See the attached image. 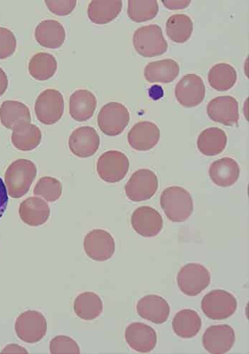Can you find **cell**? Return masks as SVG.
Segmentation results:
<instances>
[{"mask_svg":"<svg viewBox=\"0 0 249 354\" xmlns=\"http://www.w3.org/2000/svg\"><path fill=\"white\" fill-rule=\"evenodd\" d=\"M160 206L167 218L174 223L187 221L194 212L190 193L178 186L167 187L162 192Z\"/></svg>","mask_w":249,"mask_h":354,"instance_id":"1","label":"cell"},{"mask_svg":"<svg viewBox=\"0 0 249 354\" xmlns=\"http://www.w3.org/2000/svg\"><path fill=\"white\" fill-rule=\"evenodd\" d=\"M37 168L28 160L19 159L13 162L5 174V183L8 194L19 198L27 194L36 179Z\"/></svg>","mask_w":249,"mask_h":354,"instance_id":"2","label":"cell"},{"mask_svg":"<svg viewBox=\"0 0 249 354\" xmlns=\"http://www.w3.org/2000/svg\"><path fill=\"white\" fill-rule=\"evenodd\" d=\"M133 46L138 55L153 58L164 55L168 44L163 30L157 24H149L138 28L133 37Z\"/></svg>","mask_w":249,"mask_h":354,"instance_id":"3","label":"cell"},{"mask_svg":"<svg viewBox=\"0 0 249 354\" xmlns=\"http://www.w3.org/2000/svg\"><path fill=\"white\" fill-rule=\"evenodd\" d=\"M238 303L230 292L223 290H214L203 299L201 308L210 319L223 320L232 317L237 311Z\"/></svg>","mask_w":249,"mask_h":354,"instance_id":"4","label":"cell"},{"mask_svg":"<svg viewBox=\"0 0 249 354\" xmlns=\"http://www.w3.org/2000/svg\"><path fill=\"white\" fill-rule=\"evenodd\" d=\"M130 168L128 157L117 150L106 151L97 162L98 174L103 181L115 184L122 181Z\"/></svg>","mask_w":249,"mask_h":354,"instance_id":"5","label":"cell"},{"mask_svg":"<svg viewBox=\"0 0 249 354\" xmlns=\"http://www.w3.org/2000/svg\"><path fill=\"white\" fill-rule=\"evenodd\" d=\"M181 291L189 297H194L204 291L211 283L210 271L199 263H188L183 266L177 276Z\"/></svg>","mask_w":249,"mask_h":354,"instance_id":"6","label":"cell"},{"mask_svg":"<svg viewBox=\"0 0 249 354\" xmlns=\"http://www.w3.org/2000/svg\"><path fill=\"white\" fill-rule=\"evenodd\" d=\"M64 111V96L56 89L50 88L44 91L36 100L35 106L36 117L44 124H55L61 120Z\"/></svg>","mask_w":249,"mask_h":354,"instance_id":"7","label":"cell"},{"mask_svg":"<svg viewBox=\"0 0 249 354\" xmlns=\"http://www.w3.org/2000/svg\"><path fill=\"white\" fill-rule=\"evenodd\" d=\"M130 119V113L126 106L111 102L100 111L97 121L103 133L113 137L120 135L127 128Z\"/></svg>","mask_w":249,"mask_h":354,"instance_id":"8","label":"cell"},{"mask_svg":"<svg viewBox=\"0 0 249 354\" xmlns=\"http://www.w3.org/2000/svg\"><path fill=\"white\" fill-rule=\"evenodd\" d=\"M15 330L18 338L28 344H36L46 336L47 322L39 312L28 310L21 313L16 319Z\"/></svg>","mask_w":249,"mask_h":354,"instance_id":"9","label":"cell"},{"mask_svg":"<svg viewBox=\"0 0 249 354\" xmlns=\"http://www.w3.org/2000/svg\"><path fill=\"white\" fill-rule=\"evenodd\" d=\"M158 178L154 171L140 169L133 174L128 181L124 192L133 202H140L151 198L158 189Z\"/></svg>","mask_w":249,"mask_h":354,"instance_id":"10","label":"cell"},{"mask_svg":"<svg viewBox=\"0 0 249 354\" xmlns=\"http://www.w3.org/2000/svg\"><path fill=\"white\" fill-rule=\"evenodd\" d=\"M174 95L179 104L185 108H194L202 104L206 95L203 79L193 73L187 74L174 88Z\"/></svg>","mask_w":249,"mask_h":354,"instance_id":"11","label":"cell"},{"mask_svg":"<svg viewBox=\"0 0 249 354\" xmlns=\"http://www.w3.org/2000/svg\"><path fill=\"white\" fill-rule=\"evenodd\" d=\"M86 254L91 259L103 262L114 255L116 243L111 234L102 230H93L86 234L84 241Z\"/></svg>","mask_w":249,"mask_h":354,"instance_id":"12","label":"cell"},{"mask_svg":"<svg viewBox=\"0 0 249 354\" xmlns=\"http://www.w3.org/2000/svg\"><path fill=\"white\" fill-rule=\"evenodd\" d=\"M207 113L214 122L233 127L239 120L238 101L231 95L216 97L208 104Z\"/></svg>","mask_w":249,"mask_h":354,"instance_id":"13","label":"cell"},{"mask_svg":"<svg viewBox=\"0 0 249 354\" xmlns=\"http://www.w3.org/2000/svg\"><path fill=\"white\" fill-rule=\"evenodd\" d=\"M235 332L228 324L213 325L207 328L203 337V345L210 353L229 352L235 343Z\"/></svg>","mask_w":249,"mask_h":354,"instance_id":"14","label":"cell"},{"mask_svg":"<svg viewBox=\"0 0 249 354\" xmlns=\"http://www.w3.org/2000/svg\"><path fill=\"white\" fill-rule=\"evenodd\" d=\"M131 221L134 231L145 238L156 236L163 227L162 216L151 207H140L136 209L131 216Z\"/></svg>","mask_w":249,"mask_h":354,"instance_id":"15","label":"cell"},{"mask_svg":"<svg viewBox=\"0 0 249 354\" xmlns=\"http://www.w3.org/2000/svg\"><path fill=\"white\" fill-rule=\"evenodd\" d=\"M100 146V137L92 127L85 126L73 131L68 139L71 153L80 158L93 156Z\"/></svg>","mask_w":249,"mask_h":354,"instance_id":"16","label":"cell"},{"mask_svg":"<svg viewBox=\"0 0 249 354\" xmlns=\"http://www.w3.org/2000/svg\"><path fill=\"white\" fill-rule=\"evenodd\" d=\"M124 339L132 349L139 353L152 351L158 342L154 328L141 322L129 325L124 332Z\"/></svg>","mask_w":249,"mask_h":354,"instance_id":"17","label":"cell"},{"mask_svg":"<svg viewBox=\"0 0 249 354\" xmlns=\"http://www.w3.org/2000/svg\"><path fill=\"white\" fill-rule=\"evenodd\" d=\"M160 138V131L152 122L141 121L133 126L128 134L130 146L137 151H148L154 148Z\"/></svg>","mask_w":249,"mask_h":354,"instance_id":"18","label":"cell"},{"mask_svg":"<svg viewBox=\"0 0 249 354\" xmlns=\"http://www.w3.org/2000/svg\"><path fill=\"white\" fill-rule=\"evenodd\" d=\"M136 309L140 317L156 324L165 323L170 314L168 302L158 295L142 297L137 303Z\"/></svg>","mask_w":249,"mask_h":354,"instance_id":"19","label":"cell"},{"mask_svg":"<svg viewBox=\"0 0 249 354\" xmlns=\"http://www.w3.org/2000/svg\"><path fill=\"white\" fill-rule=\"evenodd\" d=\"M50 214L51 212L47 202L38 196L24 200L19 209L21 221L33 227L44 225L49 218Z\"/></svg>","mask_w":249,"mask_h":354,"instance_id":"20","label":"cell"},{"mask_svg":"<svg viewBox=\"0 0 249 354\" xmlns=\"http://www.w3.org/2000/svg\"><path fill=\"white\" fill-rule=\"evenodd\" d=\"M209 175L215 185L220 187H229L238 181L240 167L234 159L223 158L211 165Z\"/></svg>","mask_w":249,"mask_h":354,"instance_id":"21","label":"cell"},{"mask_svg":"<svg viewBox=\"0 0 249 354\" xmlns=\"http://www.w3.org/2000/svg\"><path fill=\"white\" fill-rule=\"evenodd\" d=\"M97 108V99L94 94L85 89L75 91L69 99V113L77 122L91 118Z\"/></svg>","mask_w":249,"mask_h":354,"instance_id":"22","label":"cell"},{"mask_svg":"<svg viewBox=\"0 0 249 354\" xmlns=\"http://www.w3.org/2000/svg\"><path fill=\"white\" fill-rule=\"evenodd\" d=\"M37 41L47 48H59L66 40V31L63 25L54 19L41 21L35 32Z\"/></svg>","mask_w":249,"mask_h":354,"instance_id":"23","label":"cell"},{"mask_svg":"<svg viewBox=\"0 0 249 354\" xmlns=\"http://www.w3.org/2000/svg\"><path fill=\"white\" fill-rule=\"evenodd\" d=\"M179 73V64L171 59L149 63L144 68V77L151 84L171 83L177 79Z\"/></svg>","mask_w":249,"mask_h":354,"instance_id":"24","label":"cell"},{"mask_svg":"<svg viewBox=\"0 0 249 354\" xmlns=\"http://www.w3.org/2000/svg\"><path fill=\"white\" fill-rule=\"evenodd\" d=\"M29 108L17 100H6L0 107V121L4 127L13 131L19 125L31 122Z\"/></svg>","mask_w":249,"mask_h":354,"instance_id":"25","label":"cell"},{"mask_svg":"<svg viewBox=\"0 0 249 354\" xmlns=\"http://www.w3.org/2000/svg\"><path fill=\"white\" fill-rule=\"evenodd\" d=\"M227 145V134L219 128L205 129L199 136L196 141L199 151L208 157L221 154Z\"/></svg>","mask_w":249,"mask_h":354,"instance_id":"26","label":"cell"},{"mask_svg":"<svg viewBox=\"0 0 249 354\" xmlns=\"http://www.w3.org/2000/svg\"><path fill=\"white\" fill-rule=\"evenodd\" d=\"M202 324V319L196 311L185 309L174 317L172 330L178 337L190 339L196 336L201 330Z\"/></svg>","mask_w":249,"mask_h":354,"instance_id":"27","label":"cell"},{"mask_svg":"<svg viewBox=\"0 0 249 354\" xmlns=\"http://www.w3.org/2000/svg\"><path fill=\"white\" fill-rule=\"evenodd\" d=\"M103 310L104 305L101 297L94 292H83L74 300V313L83 320L95 319L102 314Z\"/></svg>","mask_w":249,"mask_h":354,"instance_id":"28","label":"cell"},{"mask_svg":"<svg viewBox=\"0 0 249 354\" xmlns=\"http://www.w3.org/2000/svg\"><path fill=\"white\" fill-rule=\"evenodd\" d=\"M42 132L37 125L31 122L24 123L12 131V143L14 147L24 151L36 149L42 141Z\"/></svg>","mask_w":249,"mask_h":354,"instance_id":"29","label":"cell"},{"mask_svg":"<svg viewBox=\"0 0 249 354\" xmlns=\"http://www.w3.org/2000/svg\"><path fill=\"white\" fill-rule=\"evenodd\" d=\"M208 79L209 84L213 89L218 91H227L236 84L237 73L232 65L220 63L211 68Z\"/></svg>","mask_w":249,"mask_h":354,"instance_id":"30","label":"cell"},{"mask_svg":"<svg viewBox=\"0 0 249 354\" xmlns=\"http://www.w3.org/2000/svg\"><path fill=\"white\" fill-rule=\"evenodd\" d=\"M58 68L56 58L51 54L39 53L29 63V72L37 81L44 82L54 77Z\"/></svg>","mask_w":249,"mask_h":354,"instance_id":"31","label":"cell"},{"mask_svg":"<svg viewBox=\"0 0 249 354\" xmlns=\"http://www.w3.org/2000/svg\"><path fill=\"white\" fill-rule=\"evenodd\" d=\"M122 8V1H91L88 7V17L95 24H107L120 15Z\"/></svg>","mask_w":249,"mask_h":354,"instance_id":"32","label":"cell"},{"mask_svg":"<svg viewBox=\"0 0 249 354\" xmlns=\"http://www.w3.org/2000/svg\"><path fill=\"white\" fill-rule=\"evenodd\" d=\"M193 32V22L184 14H176L169 17L166 23V34L169 39L176 43L187 41Z\"/></svg>","mask_w":249,"mask_h":354,"instance_id":"33","label":"cell"},{"mask_svg":"<svg viewBox=\"0 0 249 354\" xmlns=\"http://www.w3.org/2000/svg\"><path fill=\"white\" fill-rule=\"evenodd\" d=\"M159 12L157 1H129L127 13L135 22H144L154 19Z\"/></svg>","mask_w":249,"mask_h":354,"instance_id":"34","label":"cell"},{"mask_svg":"<svg viewBox=\"0 0 249 354\" xmlns=\"http://www.w3.org/2000/svg\"><path fill=\"white\" fill-rule=\"evenodd\" d=\"M62 185L57 179L44 176L35 187L34 194L46 202H55L62 196Z\"/></svg>","mask_w":249,"mask_h":354,"instance_id":"35","label":"cell"},{"mask_svg":"<svg viewBox=\"0 0 249 354\" xmlns=\"http://www.w3.org/2000/svg\"><path fill=\"white\" fill-rule=\"evenodd\" d=\"M49 351L53 354L81 353L80 347L76 341L63 335L53 339L49 344Z\"/></svg>","mask_w":249,"mask_h":354,"instance_id":"36","label":"cell"},{"mask_svg":"<svg viewBox=\"0 0 249 354\" xmlns=\"http://www.w3.org/2000/svg\"><path fill=\"white\" fill-rule=\"evenodd\" d=\"M17 48V39L9 29L0 27V59H6L14 55Z\"/></svg>","mask_w":249,"mask_h":354,"instance_id":"37","label":"cell"},{"mask_svg":"<svg viewBox=\"0 0 249 354\" xmlns=\"http://www.w3.org/2000/svg\"><path fill=\"white\" fill-rule=\"evenodd\" d=\"M47 8L58 16L70 15L76 8L77 2L75 1H45Z\"/></svg>","mask_w":249,"mask_h":354,"instance_id":"38","label":"cell"},{"mask_svg":"<svg viewBox=\"0 0 249 354\" xmlns=\"http://www.w3.org/2000/svg\"><path fill=\"white\" fill-rule=\"evenodd\" d=\"M8 205V193L3 180L0 178V218L5 214Z\"/></svg>","mask_w":249,"mask_h":354,"instance_id":"39","label":"cell"},{"mask_svg":"<svg viewBox=\"0 0 249 354\" xmlns=\"http://www.w3.org/2000/svg\"><path fill=\"white\" fill-rule=\"evenodd\" d=\"M163 5L170 10H178L187 8L191 3V1H169V0H163Z\"/></svg>","mask_w":249,"mask_h":354,"instance_id":"40","label":"cell"},{"mask_svg":"<svg viewBox=\"0 0 249 354\" xmlns=\"http://www.w3.org/2000/svg\"><path fill=\"white\" fill-rule=\"evenodd\" d=\"M9 86V80L8 75L5 71L0 67V97L3 95L8 90Z\"/></svg>","mask_w":249,"mask_h":354,"instance_id":"41","label":"cell"},{"mask_svg":"<svg viewBox=\"0 0 249 354\" xmlns=\"http://www.w3.org/2000/svg\"><path fill=\"white\" fill-rule=\"evenodd\" d=\"M1 353H28V351L18 344H12L6 346Z\"/></svg>","mask_w":249,"mask_h":354,"instance_id":"42","label":"cell"}]
</instances>
